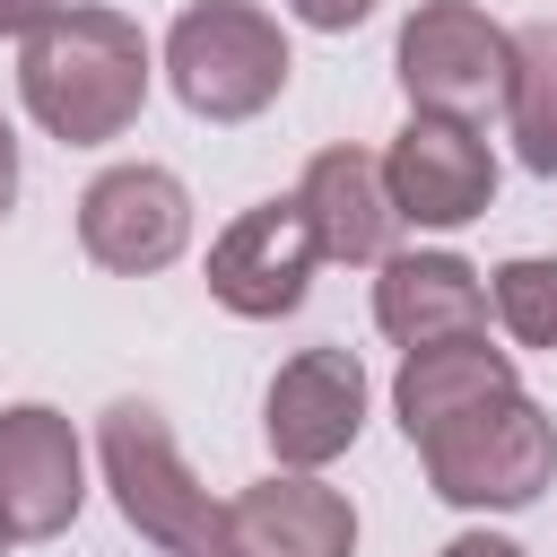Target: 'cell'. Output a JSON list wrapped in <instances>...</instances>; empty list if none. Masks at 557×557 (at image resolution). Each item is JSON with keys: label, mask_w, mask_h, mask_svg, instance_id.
I'll return each mask as SVG.
<instances>
[{"label": "cell", "mask_w": 557, "mask_h": 557, "mask_svg": "<svg viewBox=\"0 0 557 557\" xmlns=\"http://www.w3.org/2000/svg\"><path fill=\"white\" fill-rule=\"evenodd\" d=\"M200 557H235V548H200Z\"/></svg>", "instance_id": "22"}, {"label": "cell", "mask_w": 557, "mask_h": 557, "mask_svg": "<svg viewBox=\"0 0 557 557\" xmlns=\"http://www.w3.org/2000/svg\"><path fill=\"white\" fill-rule=\"evenodd\" d=\"M487 313L513 348H548L557 357V252H513L487 270Z\"/></svg>", "instance_id": "16"}, {"label": "cell", "mask_w": 557, "mask_h": 557, "mask_svg": "<svg viewBox=\"0 0 557 557\" xmlns=\"http://www.w3.org/2000/svg\"><path fill=\"white\" fill-rule=\"evenodd\" d=\"M296 209L322 244V261H348V270H374L392 244H400V209L383 191V157L339 139V148H313L305 157V183H296Z\"/></svg>", "instance_id": "12"}, {"label": "cell", "mask_w": 557, "mask_h": 557, "mask_svg": "<svg viewBox=\"0 0 557 557\" xmlns=\"http://www.w3.org/2000/svg\"><path fill=\"white\" fill-rule=\"evenodd\" d=\"M261 435L278 470H331L366 435V366L357 348H296L261 392Z\"/></svg>", "instance_id": "9"}, {"label": "cell", "mask_w": 557, "mask_h": 557, "mask_svg": "<svg viewBox=\"0 0 557 557\" xmlns=\"http://www.w3.org/2000/svg\"><path fill=\"white\" fill-rule=\"evenodd\" d=\"M313 270H322V244H313L296 191L235 209V218L218 226V244H209V296H218L235 322H278V313H296L305 287H313Z\"/></svg>", "instance_id": "8"}, {"label": "cell", "mask_w": 557, "mask_h": 557, "mask_svg": "<svg viewBox=\"0 0 557 557\" xmlns=\"http://www.w3.org/2000/svg\"><path fill=\"white\" fill-rule=\"evenodd\" d=\"M17 209V131L0 122V218Z\"/></svg>", "instance_id": "20"}, {"label": "cell", "mask_w": 557, "mask_h": 557, "mask_svg": "<svg viewBox=\"0 0 557 557\" xmlns=\"http://www.w3.org/2000/svg\"><path fill=\"white\" fill-rule=\"evenodd\" d=\"M61 0H0V44H17V35H35L44 17H52Z\"/></svg>", "instance_id": "18"}, {"label": "cell", "mask_w": 557, "mask_h": 557, "mask_svg": "<svg viewBox=\"0 0 557 557\" xmlns=\"http://www.w3.org/2000/svg\"><path fill=\"white\" fill-rule=\"evenodd\" d=\"M287 78H296V52L278 17L252 0H191L165 26V87L200 122H252L287 96Z\"/></svg>", "instance_id": "3"}, {"label": "cell", "mask_w": 557, "mask_h": 557, "mask_svg": "<svg viewBox=\"0 0 557 557\" xmlns=\"http://www.w3.org/2000/svg\"><path fill=\"white\" fill-rule=\"evenodd\" d=\"M418 461H426V487L444 505H461V513H522L557 479V418L531 392H496V400L461 409L453 426L418 435Z\"/></svg>", "instance_id": "2"}, {"label": "cell", "mask_w": 557, "mask_h": 557, "mask_svg": "<svg viewBox=\"0 0 557 557\" xmlns=\"http://www.w3.org/2000/svg\"><path fill=\"white\" fill-rule=\"evenodd\" d=\"M87 505V444L52 400L0 409V522L9 540H61Z\"/></svg>", "instance_id": "10"}, {"label": "cell", "mask_w": 557, "mask_h": 557, "mask_svg": "<svg viewBox=\"0 0 557 557\" xmlns=\"http://www.w3.org/2000/svg\"><path fill=\"white\" fill-rule=\"evenodd\" d=\"M374 331L392 348H426V339H453V331H487V270H470L461 252H383L374 261Z\"/></svg>", "instance_id": "13"}, {"label": "cell", "mask_w": 557, "mask_h": 557, "mask_svg": "<svg viewBox=\"0 0 557 557\" xmlns=\"http://www.w3.org/2000/svg\"><path fill=\"white\" fill-rule=\"evenodd\" d=\"M96 470H104V487H113V513H122L148 548H165V557L218 548V496H209L200 470L183 461V444H174V426H165L157 400H113V409L96 418Z\"/></svg>", "instance_id": "4"}, {"label": "cell", "mask_w": 557, "mask_h": 557, "mask_svg": "<svg viewBox=\"0 0 557 557\" xmlns=\"http://www.w3.org/2000/svg\"><path fill=\"white\" fill-rule=\"evenodd\" d=\"M505 131L531 174H557V17L513 26V70H505Z\"/></svg>", "instance_id": "15"}, {"label": "cell", "mask_w": 557, "mask_h": 557, "mask_svg": "<svg viewBox=\"0 0 557 557\" xmlns=\"http://www.w3.org/2000/svg\"><path fill=\"white\" fill-rule=\"evenodd\" d=\"M435 557H522V548H513L505 531H461V540H444Z\"/></svg>", "instance_id": "19"}, {"label": "cell", "mask_w": 557, "mask_h": 557, "mask_svg": "<svg viewBox=\"0 0 557 557\" xmlns=\"http://www.w3.org/2000/svg\"><path fill=\"white\" fill-rule=\"evenodd\" d=\"M505 70H513V26H496L479 0H418L400 17L392 78H400L409 113L479 122L487 104H505Z\"/></svg>", "instance_id": "5"}, {"label": "cell", "mask_w": 557, "mask_h": 557, "mask_svg": "<svg viewBox=\"0 0 557 557\" xmlns=\"http://www.w3.org/2000/svg\"><path fill=\"white\" fill-rule=\"evenodd\" d=\"M383 191L400 209V226H426V235H453L470 218L496 209V148L479 139V122H453V113H409L383 148Z\"/></svg>", "instance_id": "6"}, {"label": "cell", "mask_w": 557, "mask_h": 557, "mask_svg": "<svg viewBox=\"0 0 557 557\" xmlns=\"http://www.w3.org/2000/svg\"><path fill=\"white\" fill-rule=\"evenodd\" d=\"M191 244V191L174 165H104L78 191V252L113 278H157Z\"/></svg>", "instance_id": "7"}, {"label": "cell", "mask_w": 557, "mask_h": 557, "mask_svg": "<svg viewBox=\"0 0 557 557\" xmlns=\"http://www.w3.org/2000/svg\"><path fill=\"white\" fill-rule=\"evenodd\" d=\"M9 548H17V540H9V522H0V557H9Z\"/></svg>", "instance_id": "21"}, {"label": "cell", "mask_w": 557, "mask_h": 557, "mask_svg": "<svg viewBox=\"0 0 557 557\" xmlns=\"http://www.w3.org/2000/svg\"><path fill=\"white\" fill-rule=\"evenodd\" d=\"M218 548L235 557H357V505L313 470H270L218 505Z\"/></svg>", "instance_id": "11"}, {"label": "cell", "mask_w": 557, "mask_h": 557, "mask_svg": "<svg viewBox=\"0 0 557 557\" xmlns=\"http://www.w3.org/2000/svg\"><path fill=\"white\" fill-rule=\"evenodd\" d=\"M296 26H313V35H348V26H366L383 0H278Z\"/></svg>", "instance_id": "17"}, {"label": "cell", "mask_w": 557, "mask_h": 557, "mask_svg": "<svg viewBox=\"0 0 557 557\" xmlns=\"http://www.w3.org/2000/svg\"><path fill=\"white\" fill-rule=\"evenodd\" d=\"M157 78V52L139 35V17L104 9V0H61L35 35H17V96L35 113L44 139L61 148H104L139 122Z\"/></svg>", "instance_id": "1"}, {"label": "cell", "mask_w": 557, "mask_h": 557, "mask_svg": "<svg viewBox=\"0 0 557 557\" xmlns=\"http://www.w3.org/2000/svg\"><path fill=\"white\" fill-rule=\"evenodd\" d=\"M496 392H522L513 374V348H487V331H453V339H426V348H400V374H392V418L400 435H435L453 426L461 409L496 400Z\"/></svg>", "instance_id": "14"}]
</instances>
